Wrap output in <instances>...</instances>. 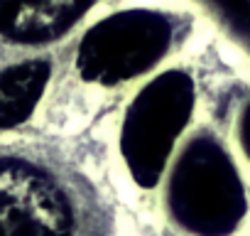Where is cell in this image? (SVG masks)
I'll return each instance as SVG.
<instances>
[{"label": "cell", "instance_id": "cell-3", "mask_svg": "<svg viewBox=\"0 0 250 236\" xmlns=\"http://www.w3.org/2000/svg\"><path fill=\"white\" fill-rule=\"evenodd\" d=\"M169 23L147 10H128L96 25L81 42L79 69L88 81L118 84L150 69L169 47Z\"/></svg>", "mask_w": 250, "mask_h": 236}, {"label": "cell", "instance_id": "cell-2", "mask_svg": "<svg viewBox=\"0 0 250 236\" xmlns=\"http://www.w3.org/2000/svg\"><path fill=\"white\" fill-rule=\"evenodd\" d=\"M194 106L191 79L169 71L147 84L130 106L123 126V155L130 175L143 187H152L169 158L174 138L189 121Z\"/></svg>", "mask_w": 250, "mask_h": 236}, {"label": "cell", "instance_id": "cell-5", "mask_svg": "<svg viewBox=\"0 0 250 236\" xmlns=\"http://www.w3.org/2000/svg\"><path fill=\"white\" fill-rule=\"evenodd\" d=\"M91 0H0V32L15 40H44L71 25Z\"/></svg>", "mask_w": 250, "mask_h": 236}, {"label": "cell", "instance_id": "cell-4", "mask_svg": "<svg viewBox=\"0 0 250 236\" xmlns=\"http://www.w3.org/2000/svg\"><path fill=\"white\" fill-rule=\"evenodd\" d=\"M0 236H79L64 187L37 165L0 160Z\"/></svg>", "mask_w": 250, "mask_h": 236}, {"label": "cell", "instance_id": "cell-6", "mask_svg": "<svg viewBox=\"0 0 250 236\" xmlns=\"http://www.w3.org/2000/svg\"><path fill=\"white\" fill-rule=\"evenodd\" d=\"M49 79V64L25 62L0 74V128L22 123L32 113Z\"/></svg>", "mask_w": 250, "mask_h": 236}, {"label": "cell", "instance_id": "cell-7", "mask_svg": "<svg viewBox=\"0 0 250 236\" xmlns=\"http://www.w3.org/2000/svg\"><path fill=\"white\" fill-rule=\"evenodd\" d=\"M216 3L240 32L250 35V0H216Z\"/></svg>", "mask_w": 250, "mask_h": 236}, {"label": "cell", "instance_id": "cell-1", "mask_svg": "<svg viewBox=\"0 0 250 236\" xmlns=\"http://www.w3.org/2000/svg\"><path fill=\"white\" fill-rule=\"evenodd\" d=\"M169 204L194 234L226 236L245 214V192L226 150L213 138H196L179 158Z\"/></svg>", "mask_w": 250, "mask_h": 236}, {"label": "cell", "instance_id": "cell-8", "mask_svg": "<svg viewBox=\"0 0 250 236\" xmlns=\"http://www.w3.org/2000/svg\"><path fill=\"white\" fill-rule=\"evenodd\" d=\"M240 138H243V148H245V153L250 155V103H248V108H245V113H243V123H240Z\"/></svg>", "mask_w": 250, "mask_h": 236}]
</instances>
